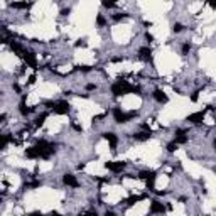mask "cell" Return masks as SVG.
<instances>
[{"instance_id": "obj_1", "label": "cell", "mask_w": 216, "mask_h": 216, "mask_svg": "<svg viewBox=\"0 0 216 216\" xmlns=\"http://www.w3.org/2000/svg\"><path fill=\"white\" fill-rule=\"evenodd\" d=\"M139 91H140V88L128 84L127 81H117V83L112 84V93H113V96H123V95H127V93H139Z\"/></svg>"}, {"instance_id": "obj_2", "label": "cell", "mask_w": 216, "mask_h": 216, "mask_svg": "<svg viewBox=\"0 0 216 216\" xmlns=\"http://www.w3.org/2000/svg\"><path fill=\"white\" fill-rule=\"evenodd\" d=\"M135 112H130V113H125V112H122V108H118V106H115L113 108V118L117 123H127L130 118L135 117Z\"/></svg>"}, {"instance_id": "obj_3", "label": "cell", "mask_w": 216, "mask_h": 216, "mask_svg": "<svg viewBox=\"0 0 216 216\" xmlns=\"http://www.w3.org/2000/svg\"><path fill=\"white\" fill-rule=\"evenodd\" d=\"M56 115H68L69 113V103L66 100H59V101H54V108H52Z\"/></svg>"}, {"instance_id": "obj_4", "label": "cell", "mask_w": 216, "mask_h": 216, "mask_svg": "<svg viewBox=\"0 0 216 216\" xmlns=\"http://www.w3.org/2000/svg\"><path fill=\"white\" fill-rule=\"evenodd\" d=\"M204 117H206V112H196V113H191L189 117H187V122L198 125V123H203Z\"/></svg>"}, {"instance_id": "obj_5", "label": "cell", "mask_w": 216, "mask_h": 216, "mask_svg": "<svg viewBox=\"0 0 216 216\" xmlns=\"http://www.w3.org/2000/svg\"><path fill=\"white\" fill-rule=\"evenodd\" d=\"M125 162H105V167L112 172H122L125 169Z\"/></svg>"}, {"instance_id": "obj_6", "label": "cell", "mask_w": 216, "mask_h": 216, "mask_svg": "<svg viewBox=\"0 0 216 216\" xmlns=\"http://www.w3.org/2000/svg\"><path fill=\"white\" fill-rule=\"evenodd\" d=\"M103 139H105V140H108V142H110V147H112V150H115V149H117V143H118V137L115 135L113 132H105V133H103Z\"/></svg>"}, {"instance_id": "obj_7", "label": "cell", "mask_w": 216, "mask_h": 216, "mask_svg": "<svg viewBox=\"0 0 216 216\" xmlns=\"http://www.w3.org/2000/svg\"><path fill=\"white\" fill-rule=\"evenodd\" d=\"M165 211V206L162 204L161 201H157V199H154V201L150 203V213H152V214H155V213H164Z\"/></svg>"}, {"instance_id": "obj_8", "label": "cell", "mask_w": 216, "mask_h": 216, "mask_svg": "<svg viewBox=\"0 0 216 216\" xmlns=\"http://www.w3.org/2000/svg\"><path fill=\"white\" fill-rule=\"evenodd\" d=\"M62 182L66 184V186H71V187H78V186H80L78 179L73 176V174H64V176H62Z\"/></svg>"}, {"instance_id": "obj_9", "label": "cell", "mask_w": 216, "mask_h": 216, "mask_svg": "<svg viewBox=\"0 0 216 216\" xmlns=\"http://www.w3.org/2000/svg\"><path fill=\"white\" fill-rule=\"evenodd\" d=\"M24 59H26V62L32 69H37V61H36V54H34V52H26V54H24Z\"/></svg>"}, {"instance_id": "obj_10", "label": "cell", "mask_w": 216, "mask_h": 216, "mask_svg": "<svg viewBox=\"0 0 216 216\" xmlns=\"http://www.w3.org/2000/svg\"><path fill=\"white\" fill-rule=\"evenodd\" d=\"M10 49H12V51H14V52H15V54H17V56H24V54H26V51H24V48H22V46H20V44H19L17 41H10Z\"/></svg>"}, {"instance_id": "obj_11", "label": "cell", "mask_w": 216, "mask_h": 216, "mask_svg": "<svg viewBox=\"0 0 216 216\" xmlns=\"http://www.w3.org/2000/svg\"><path fill=\"white\" fill-rule=\"evenodd\" d=\"M150 135H152V130H143V132H139L133 135V139L139 140V142H143V140H149Z\"/></svg>"}, {"instance_id": "obj_12", "label": "cell", "mask_w": 216, "mask_h": 216, "mask_svg": "<svg viewBox=\"0 0 216 216\" xmlns=\"http://www.w3.org/2000/svg\"><path fill=\"white\" fill-rule=\"evenodd\" d=\"M154 98H155V101H159V103H167V95H165L162 90H155L154 91Z\"/></svg>"}, {"instance_id": "obj_13", "label": "cell", "mask_w": 216, "mask_h": 216, "mask_svg": "<svg viewBox=\"0 0 216 216\" xmlns=\"http://www.w3.org/2000/svg\"><path fill=\"white\" fill-rule=\"evenodd\" d=\"M174 142L179 145V143H186L187 142V137H186V132L184 130H176V139H174Z\"/></svg>"}, {"instance_id": "obj_14", "label": "cell", "mask_w": 216, "mask_h": 216, "mask_svg": "<svg viewBox=\"0 0 216 216\" xmlns=\"http://www.w3.org/2000/svg\"><path fill=\"white\" fill-rule=\"evenodd\" d=\"M26 157L27 159H39L41 154L36 147H29V149H26Z\"/></svg>"}, {"instance_id": "obj_15", "label": "cell", "mask_w": 216, "mask_h": 216, "mask_svg": "<svg viewBox=\"0 0 216 216\" xmlns=\"http://www.w3.org/2000/svg\"><path fill=\"white\" fill-rule=\"evenodd\" d=\"M145 182H147L149 191H154V182H155V172L154 171H150V174H149V177L145 179Z\"/></svg>"}, {"instance_id": "obj_16", "label": "cell", "mask_w": 216, "mask_h": 216, "mask_svg": "<svg viewBox=\"0 0 216 216\" xmlns=\"http://www.w3.org/2000/svg\"><path fill=\"white\" fill-rule=\"evenodd\" d=\"M19 108H20V113L24 115V117H26V115H29V113H32V108H29V106L26 105V101H20V105H19Z\"/></svg>"}, {"instance_id": "obj_17", "label": "cell", "mask_w": 216, "mask_h": 216, "mask_svg": "<svg viewBox=\"0 0 216 216\" xmlns=\"http://www.w3.org/2000/svg\"><path fill=\"white\" fill-rule=\"evenodd\" d=\"M46 118H48V113H41L39 117L36 118V127H42V125H44V122H46Z\"/></svg>"}, {"instance_id": "obj_18", "label": "cell", "mask_w": 216, "mask_h": 216, "mask_svg": "<svg viewBox=\"0 0 216 216\" xmlns=\"http://www.w3.org/2000/svg\"><path fill=\"white\" fill-rule=\"evenodd\" d=\"M10 7H14V9H29L30 4H27V2H12Z\"/></svg>"}, {"instance_id": "obj_19", "label": "cell", "mask_w": 216, "mask_h": 216, "mask_svg": "<svg viewBox=\"0 0 216 216\" xmlns=\"http://www.w3.org/2000/svg\"><path fill=\"white\" fill-rule=\"evenodd\" d=\"M139 54H140V58L149 59V58H150V49H149V48H140V49H139Z\"/></svg>"}, {"instance_id": "obj_20", "label": "cell", "mask_w": 216, "mask_h": 216, "mask_svg": "<svg viewBox=\"0 0 216 216\" xmlns=\"http://www.w3.org/2000/svg\"><path fill=\"white\" fill-rule=\"evenodd\" d=\"M143 198H145V196H132V198L127 199V203L128 204H135L137 201H140V199H143Z\"/></svg>"}, {"instance_id": "obj_21", "label": "cell", "mask_w": 216, "mask_h": 216, "mask_svg": "<svg viewBox=\"0 0 216 216\" xmlns=\"http://www.w3.org/2000/svg\"><path fill=\"white\" fill-rule=\"evenodd\" d=\"M96 24H98L100 27H103L106 24V20H105V17H103L101 14H98V17H96Z\"/></svg>"}, {"instance_id": "obj_22", "label": "cell", "mask_w": 216, "mask_h": 216, "mask_svg": "<svg viewBox=\"0 0 216 216\" xmlns=\"http://www.w3.org/2000/svg\"><path fill=\"white\" fill-rule=\"evenodd\" d=\"M9 140H10V137L7 135V133H5L4 137H2V149H5V147H7V143H9Z\"/></svg>"}, {"instance_id": "obj_23", "label": "cell", "mask_w": 216, "mask_h": 216, "mask_svg": "<svg viewBox=\"0 0 216 216\" xmlns=\"http://www.w3.org/2000/svg\"><path fill=\"white\" fill-rule=\"evenodd\" d=\"M182 29H184V26H182V24H179V22L174 24V27H172V30H174V32H181Z\"/></svg>"}, {"instance_id": "obj_24", "label": "cell", "mask_w": 216, "mask_h": 216, "mask_svg": "<svg viewBox=\"0 0 216 216\" xmlns=\"http://www.w3.org/2000/svg\"><path fill=\"white\" fill-rule=\"evenodd\" d=\"M176 149H177V143H176V142H171V143H167V150H169V152H174Z\"/></svg>"}, {"instance_id": "obj_25", "label": "cell", "mask_w": 216, "mask_h": 216, "mask_svg": "<svg viewBox=\"0 0 216 216\" xmlns=\"http://www.w3.org/2000/svg\"><path fill=\"white\" fill-rule=\"evenodd\" d=\"M189 51H191V44H187V42L182 44V54H187Z\"/></svg>"}, {"instance_id": "obj_26", "label": "cell", "mask_w": 216, "mask_h": 216, "mask_svg": "<svg viewBox=\"0 0 216 216\" xmlns=\"http://www.w3.org/2000/svg\"><path fill=\"white\" fill-rule=\"evenodd\" d=\"M78 69L83 73H88V71H91V66H78Z\"/></svg>"}, {"instance_id": "obj_27", "label": "cell", "mask_w": 216, "mask_h": 216, "mask_svg": "<svg viewBox=\"0 0 216 216\" xmlns=\"http://www.w3.org/2000/svg\"><path fill=\"white\" fill-rule=\"evenodd\" d=\"M127 15H128V14H115L113 19H115V20H120V19H125Z\"/></svg>"}, {"instance_id": "obj_28", "label": "cell", "mask_w": 216, "mask_h": 216, "mask_svg": "<svg viewBox=\"0 0 216 216\" xmlns=\"http://www.w3.org/2000/svg\"><path fill=\"white\" fill-rule=\"evenodd\" d=\"M103 7H106V9H113L115 4H113V2H103Z\"/></svg>"}, {"instance_id": "obj_29", "label": "cell", "mask_w": 216, "mask_h": 216, "mask_svg": "<svg viewBox=\"0 0 216 216\" xmlns=\"http://www.w3.org/2000/svg\"><path fill=\"white\" fill-rule=\"evenodd\" d=\"M145 41H147V42H152V41H154V36L149 34V32H145Z\"/></svg>"}, {"instance_id": "obj_30", "label": "cell", "mask_w": 216, "mask_h": 216, "mask_svg": "<svg viewBox=\"0 0 216 216\" xmlns=\"http://www.w3.org/2000/svg\"><path fill=\"white\" fill-rule=\"evenodd\" d=\"M71 127H73L74 130H76V132H81V130H83V128H81V127H80V125H78V123H71Z\"/></svg>"}, {"instance_id": "obj_31", "label": "cell", "mask_w": 216, "mask_h": 216, "mask_svg": "<svg viewBox=\"0 0 216 216\" xmlns=\"http://www.w3.org/2000/svg\"><path fill=\"white\" fill-rule=\"evenodd\" d=\"M81 216H98V214H96V211H88V213H84V214H81Z\"/></svg>"}, {"instance_id": "obj_32", "label": "cell", "mask_w": 216, "mask_h": 216, "mask_svg": "<svg viewBox=\"0 0 216 216\" xmlns=\"http://www.w3.org/2000/svg\"><path fill=\"white\" fill-rule=\"evenodd\" d=\"M74 46H76V48H84V46H86V42H81V41H78Z\"/></svg>"}, {"instance_id": "obj_33", "label": "cell", "mask_w": 216, "mask_h": 216, "mask_svg": "<svg viewBox=\"0 0 216 216\" xmlns=\"http://www.w3.org/2000/svg\"><path fill=\"white\" fill-rule=\"evenodd\" d=\"M95 88H96V86H95V84H93V83L86 84V90H90V91H91V90H95Z\"/></svg>"}, {"instance_id": "obj_34", "label": "cell", "mask_w": 216, "mask_h": 216, "mask_svg": "<svg viewBox=\"0 0 216 216\" xmlns=\"http://www.w3.org/2000/svg\"><path fill=\"white\" fill-rule=\"evenodd\" d=\"M29 83L32 84V83H36V74H32V76L29 78Z\"/></svg>"}, {"instance_id": "obj_35", "label": "cell", "mask_w": 216, "mask_h": 216, "mask_svg": "<svg viewBox=\"0 0 216 216\" xmlns=\"http://www.w3.org/2000/svg\"><path fill=\"white\" fill-rule=\"evenodd\" d=\"M191 101H198V93H194V95L191 96Z\"/></svg>"}, {"instance_id": "obj_36", "label": "cell", "mask_w": 216, "mask_h": 216, "mask_svg": "<svg viewBox=\"0 0 216 216\" xmlns=\"http://www.w3.org/2000/svg\"><path fill=\"white\" fill-rule=\"evenodd\" d=\"M29 216H42V214H41V213L39 211H34V213H30V214Z\"/></svg>"}, {"instance_id": "obj_37", "label": "cell", "mask_w": 216, "mask_h": 216, "mask_svg": "<svg viewBox=\"0 0 216 216\" xmlns=\"http://www.w3.org/2000/svg\"><path fill=\"white\" fill-rule=\"evenodd\" d=\"M105 216H115V213H113V211H106Z\"/></svg>"}, {"instance_id": "obj_38", "label": "cell", "mask_w": 216, "mask_h": 216, "mask_svg": "<svg viewBox=\"0 0 216 216\" xmlns=\"http://www.w3.org/2000/svg\"><path fill=\"white\" fill-rule=\"evenodd\" d=\"M142 128H143V130H150L149 125H147V123H142Z\"/></svg>"}, {"instance_id": "obj_39", "label": "cell", "mask_w": 216, "mask_h": 216, "mask_svg": "<svg viewBox=\"0 0 216 216\" xmlns=\"http://www.w3.org/2000/svg\"><path fill=\"white\" fill-rule=\"evenodd\" d=\"M209 5H211L213 9H216V2H209Z\"/></svg>"}, {"instance_id": "obj_40", "label": "cell", "mask_w": 216, "mask_h": 216, "mask_svg": "<svg viewBox=\"0 0 216 216\" xmlns=\"http://www.w3.org/2000/svg\"><path fill=\"white\" fill-rule=\"evenodd\" d=\"M51 216H61L59 213H51Z\"/></svg>"}, {"instance_id": "obj_41", "label": "cell", "mask_w": 216, "mask_h": 216, "mask_svg": "<svg viewBox=\"0 0 216 216\" xmlns=\"http://www.w3.org/2000/svg\"><path fill=\"white\" fill-rule=\"evenodd\" d=\"M213 147H214V150H216V139H214V142H213Z\"/></svg>"}, {"instance_id": "obj_42", "label": "cell", "mask_w": 216, "mask_h": 216, "mask_svg": "<svg viewBox=\"0 0 216 216\" xmlns=\"http://www.w3.org/2000/svg\"><path fill=\"white\" fill-rule=\"evenodd\" d=\"M214 120H216V115H214Z\"/></svg>"}, {"instance_id": "obj_43", "label": "cell", "mask_w": 216, "mask_h": 216, "mask_svg": "<svg viewBox=\"0 0 216 216\" xmlns=\"http://www.w3.org/2000/svg\"><path fill=\"white\" fill-rule=\"evenodd\" d=\"M214 172H216V169H214Z\"/></svg>"}, {"instance_id": "obj_44", "label": "cell", "mask_w": 216, "mask_h": 216, "mask_svg": "<svg viewBox=\"0 0 216 216\" xmlns=\"http://www.w3.org/2000/svg\"><path fill=\"white\" fill-rule=\"evenodd\" d=\"M206 216H208V214H206Z\"/></svg>"}]
</instances>
